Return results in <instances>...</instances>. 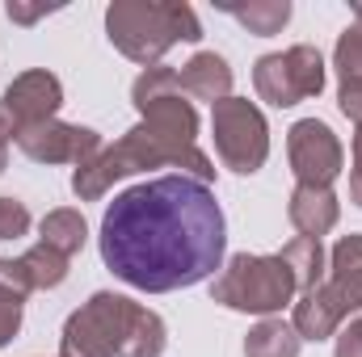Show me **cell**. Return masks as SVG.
Returning <instances> with one entry per match:
<instances>
[{
    "label": "cell",
    "instance_id": "6",
    "mask_svg": "<svg viewBox=\"0 0 362 357\" xmlns=\"http://www.w3.org/2000/svg\"><path fill=\"white\" fill-rule=\"evenodd\" d=\"M135 311H139L135 298L97 290L81 311L68 315L64 337H59V357H118Z\"/></svg>",
    "mask_w": 362,
    "mask_h": 357
},
{
    "label": "cell",
    "instance_id": "24",
    "mask_svg": "<svg viewBox=\"0 0 362 357\" xmlns=\"http://www.w3.org/2000/svg\"><path fill=\"white\" fill-rule=\"evenodd\" d=\"M337 105H341V114H346V118H354V122L362 126V85H341Z\"/></svg>",
    "mask_w": 362,
    "mask_h": 357
},
{
    "label": "cell",
    "instance_id": "11",
    "mask_svg": "<svg viewBox=\"0 0 362 357\" xmlns=\"http://www.w3.org/2000/svg\"><path fill=\"white\" fill-rule=\"evenodd\" d=\"M4 114L13 118V126H34V122H51L64 105V85L59 76H51L47 68H34V72H21L4 97H0Z\"/></svg>",
    "mask_w": 362,
    "mask_h": 357
},
{
    "label": "cell",
    "instance_id": "18",
    "mask_svg": "<svg viewBox=\"0 0 362 357\" xmlns=\"http://www.w3.org/2000/svg\"><path fill=\"white\" fill-rule=\"evenodd\" d=\"M165 345H169V328H165V320H160L156 311L139 307L135 320H131V332H127L122 353L118 357H160L165 353Z\"/></svg>",
    "mask_w": 362,
    "mask_h": 357
},
{
    "label": "cell",
    "instance_id": "21",
    "mask_svg": "<svg viewBox=\"0 0 362 357\" xmlns=\"http://www.w3.org/2000/svg\"><path fill=\"white\" fill-rule=\"evenodd\" d=\"M30 231V210L17 198H0V240H17Z\"/></svg>",
    "mask_w": 362,
    "mask_h": 357
},
{
    "label": "cell",
    "instance_id": "15",
    "mask_svg": "<svg viewBox=\"0 0 362 357\" xmlns=\"http://www.w3.org/2000/svg\"><path fill=\"white\" fill-rule=\"evenodd\" d=\"M38 244H47L51 253H59V257H76L81 248H85V240H89V223H85V214L81 210H51L42 223H38Z\"/></svg>",
    "mask_w": 362,
    "mask_h": 357
},
{
    "label": "cell",
    "instance_id": "25",
    "mask_svg": "<svg viewBox=\"0 0 362 357\" xmlns=\"http://www.w3.org/2000/svg\"><path fill=\"white\" fill-rule=\"evenodd\" d=\"M47 13H55V8H47V4H21V0H8V17H13V21H21V25H30V21H38V17H47Z\"/></svg>",
    "mask_w": 362,
    "mask_h": 357
},
{
    "label": "cell",
    "instance_id": "26",
    "mask_svg": "<svg viewBox=\"0 0 362 357\" xmlns=\"http://www.w3.org/2000/svg\"><path fill=\"white\" fill-rule=\"evenodd\" d=\"M350 198L362 206V126L354 131V173H350Z\"/></svg>",
    "mask_w": 362,
    "mask_h": 357
},
{
    "label": "cell",
    "instance_id": "22",
    "mask_svg": "<svg viewBox=\"0 0 362 357\" xmlns=\"http://www.w3.org/2000/svg\"><path fill=\"white\" fill-rule=\"evenodd\" d=\"M21 294H13V290H0V349L17 337V328H21Z\"/></svg>",
    "mask_w": 362,
    "mask_h": 357
},
{
    "label": "cell",
    "instance_id": "13",
    "mask_svg": "<svg viewBox=\"0 0 362 357\" xmlns=\"http://www.w3.org/2000/svg\"><path fill=\"white\" fill-rule=\"evenodd\" d=\"M177 80H181L185 97H198V101H211V105H219V101L232 97V68L215 51H198L177 72Z\"/></svg>",
    "mask_w": 362,
    "mask_h": 357
},
{
    "label": "cell",
    "instance_id": "2",
    "mask_svg": "<svg viewBox=\"0 0 362 357\" xmlns=\"http://www.w3.org/2000/svg\"><path fill=\"white\" fill-rule=\"evenodd\" d=\"M131 105L139 109V126H131L114 147H101V156L72 173V193L81 202L105 198L114 181L144 169H181L202 185L215 181V164L194 143L198 109L185 101L173 68H144V76L131 85Z\"/></svg>",
    "mask_w": 362,
    "mask_h": 357
},
{
    "label": "cell",
    "instance_id": "4",
    "mask_svg": "<svg viewBox=\"0 0 362 357\" xmlns=\"http://www.w3.org/2000/svg\"><path fill=\"white\" fill-rule=\"evenodd\" d=\"M354 311H362V236H341L329 253V273L295 298L291 328L299 341H329Z\"/></svg>",
    "mask_w": 362,
    "mask_h": 357
},
{
    "label": "cell",
    "instance_id": "16",
    "mask_svg": "<svg viewBox=\"0 0 362 357\" xmlns=\"http://www.w3.org/2000/svg\"><path fill=\"white\" fill-rule=\"evenodd\" d=\"M299 332L282 320L266 315L249 337H245V357H299Z\"/></svg>",
    "mask_w": 362,
    "mask_h": 357
},
{
    "label": "cell",
    "instance_id": "1",
    "mask_svg": "<svg viewBox=\"0 0 362 357\" xmlns=\"http://www.w3.org/2000/svg\"><path fill=\"white\" fill-rule=\"evenodd\" d=\"M101 261L135 290L169 294L206 282L228 244L211 185L173 173L118 193L101 219Z\"/></svg>",
    "mask_w": 362,
    "mask_h": 357
},
{
    "label": "cell",
    "instance_id": "23",
    "mask_svg": "<svg viewBox=\"0 0 362 357\" xmlns=\"http://www.w3.org/2000/svg\"><path fill=\"white\" fill-rule=\"evenodd\" d=\"M333 357H362V311H354L337 328V353Z\"/></svg>",
    "mask_w": 362,
    "mask_h": 357
},
{
    "label": "cell",
    "instance_id": "12",
    "mask_svg": "<svg viewBox=\"0 0 362 357\" xmlns=\"http://www.w3.org/2000/svg\"><path fill=\"white\" fill-rule=\"evenodd\" d=\"M286 219H291V227H295L299 236L320 240V236H329V231L337 227V219H341V202H337L333 189L295 185V193H291V202H286Z\"/></svg>",
    "mask_w": 362,
    "mask_h": 357
},
{
    "label": "cell",
    "instance_id": "27",
    "mask_svg": "<svg viewBox=\"0 0 362 357\" xmlns=\"http://www.w3.org/2000/svg\"><path fill=\"white\" fill-rule=\"evenodd\" d=\"M13 135H17V126H13V118L4 114V105H0V173L8 169V143H13Z\"/></svg>",
    "mask_w": 362,
    "mask_h": 357
},
{
    "label": "cell",
    "instance_id": "10",
    "mask_svg": "<svg viewBox=\"0 0 362 357\" xmlns=\"http://www.w3.org/2000/svg\"><path fill=\"white\" fill-rule=\"evenodd\" d=\"M13 143L34 160V164H89L93 156H101V135L93 126H72V122H34V126H17Z\"/></svg>",
    "mask_w": 362,
    "mask_h": 357
},
{
    "label": "cell",
    "instance_id": "8",
    "mask_svg": "<svg viewBox=\"0 0 362 357\" xmlns=\"http://www.w3.org/2000/svg\"><path fill=\"white\" fill-rule=\"evenodd\" d=\"M253 89L262 101H270L278 109H291L308 97H320L325 89V59L316 47L299 42L291 51H274L262 55L257 68H253Z\"/></svg>",
    "mask_w": 362,
    "mask_h": 357
},
{
    "label": "cell",
    "instance_id": "3",
    "mask_svg": "<svg viewBox=\"0 0 362 357\" xmlns=\"http://www.w3.org/2000/svg\"><path fill=\"white\" fill-rule=\"evenodd\" d=\"M105 34L131 63L160 68L165 51L202 38V25L185 0H114L105 8Z\"/></svg>",
    "mask_w": 362,
    "mask_h": 357
},
{
    "label": "cell",
    "instance_id": "14",
    "mask_svg": "<svg viewBox=\"0 0 362 357\" xmlns=\"http://www.w3.org/2000/svg\"><path fill=\"white\" fill-rule=\"evenodd\" d=\"M215 8L228 13V17H236L257 38L282 34V25L291 21V0H249V4H240V0H215Z\"/></svg>",
    "mask_w": 362,
    "mask_h": 357
},
{
    "label": "cell",
    "instance_id": "7",
    "mask_svg": "<svg viewBox=\"0 0 362 357\" xmlns=\"http://www.w3.org/2000/svg\"><path fill=\"white\" fill-rule=\"evenodd\" d=\"M211 131H215V152L223 169L253 177L270 160V126H266V114L249 97H228L211 105Z\"/></svg>",
    "mask_w": 362,
    "mask_h": 357
},
{
    "label": "cell",
    "instance_id": "20",
    "mask_svg": "<svg viewBox=\"0 0 362 357\" xmlns=\"http://www.w3.org/2000/svg\"><path fill=\"white\" fill-rule=\"evenodd\" d=\"M333 68L341 85H362V25L341 30L337 47H333Z\"/></svg>",
    "mask_w": 362,
    "mask_h": 357
},
{
    "label": "cell",
    "instance_id": "17",
    "mask_svg": "<svg viewBox=\"0 0 362 357\" xmlns=\"http://www.w3.org/2000/svg\"><path fill=\"white\" fill-rule=\"evenodd\" d=\"M17 269H21L25 290H55V286H64V277H68V257L51 253L47 244H34L30 253L17 257Z\"/></svg>",
    "mask_w": 362,
    "mask_h": 357
},
{
    "label": "cell",
    "instance_id": "9",
    "mask_svg": "<svg viewBox=\"0 0 362 357\" xmlns=\"http://www.w3.org/2000/svg\"><path fill=\"white\" fill-rule=\"evenodd\" d=\"M286 160H291L295 181L312 189H333V181L341 177V164H346L337 135L320 118H299L286 131Z\"/></svg>",
    "mask_w": 362,
    "mask_h": 357
},
{
    "label": "cell",
    "instance_id": "19",
    "mask_svg": "<svg viewBox=\"0 0 362 357\" xmlns=\"http://www.w3.org/2000/svg\"><path fill=\"white\" fill-rule=\"evenodd\" d=\"M282 257H286V265L295 269V277H299V290H312V286L325 277V248H320V240L295 236V240L282 248Z\"/></svg>",
    "mask_w": 362,
    "mask_h": 357
},
{
    "label": "cell",
    "instance_id": "5",
    "mask_svg": "<svg viewBox=\"0 0 362 357\" xmlns=\"http://www.w3.org/2000/svg\"><path fill=\"white\" fill-rule=\"evenodd\" d=\"M299 277L286 265L282 253L274 257H249L236 253L228 265L219 269V277L211 282V298L228 311H245V315H278L282 307H291L299 298Z\"/></svg>",
    "mask_w": 362,
    "mask_h": 357
},
{
    "label": "cell",
    "instance_id": "28",
    "mask_svg": "<svg viewBox=\"0 0 362 357\" xmlns=\"http://www.w3.org/2000/svg\"><path fill=\"white\" fill-rule=\"evenodd\" d=\"M354 17H358V25H362V0H354Z\"/></svg>",
    "mask_w": 362,
    "mask_h": 357
}]
</instances>
